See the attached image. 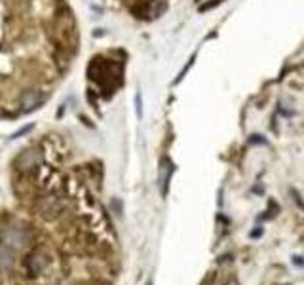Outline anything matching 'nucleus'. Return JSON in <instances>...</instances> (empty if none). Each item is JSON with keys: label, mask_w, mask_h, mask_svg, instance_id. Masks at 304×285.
<instances>
[{"label": "nucleus", "mask_w": 304, "mask_h": 285, "mask_svg": "<svg viewBox=\"0 0 304 285\" xmlns=\"http://www.w3.org/2000/svg\"><path fill=\"white\" fill-rule=\"evenodd\" d=\"M69 0H0V120L40 109L78 54Z\"/></svg>", "instance_id": "f257e3e1"}, {"label": "nucleus", "mask_w": 304, "mask_h": 285, "mask_svg": "<svg viewBox=\"0 0 304 285\" xmlns=\"http://www.w3.org/2000/svg\"><path fill=\"white\" fill-rule=\"evenodd\" d=\"M222 0H213V2H209V4H206V6H201L200 10H209V8H213L215 4H221Z\"/></svg>", "instance_id": "f03ea898"}]
</instances>
